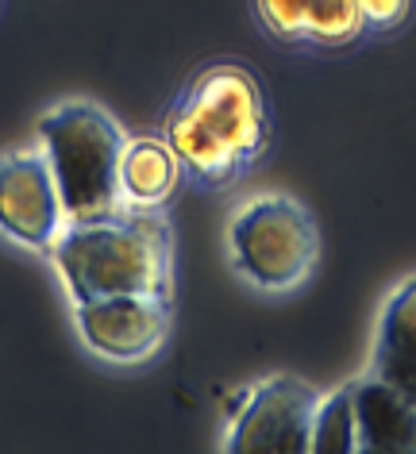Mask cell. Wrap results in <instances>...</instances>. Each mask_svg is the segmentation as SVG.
<instances>
[{
    "instance_id": "1",
    "label": "cell",
    "mask_w": 416,
    "mask_h": 454,
    "mask_svg": "<svg viewBox=\"0 0 416 454\" xmlns=\"http://www.w3.org/2000/svg\"><path fill=\"white\" fill-rule=\"evenodd\" d=\"M70 304L116 293L174 301V231L162 212L120 208L116 215L66 223L47 251Z\"/></svg>"
},
{
    "instance_id": "2",
    "label": "cell",
    "mask_w": 416,
    "mask_h": 454,
    "mask_svg": "<svg viewBox=\"0 0 416 454\" xmlns=\"http://www.w3.org/2000/svg\"><path fill=\"white\" fill-rule=\"evenodd\" d=\"M35 143L59 181L70 223L116 215L120 204V154L128 131L97 100H62L35 120Z\"/></svg>"
},
{
    "instance_id": "3",
    "label": "cell",
    "mask_w": 416,
    "mask_h": 454,
    "mask_svg": "<svg viewBox=\"0 0 416 454\" xmlns=\"http://www.w3.org/2000/svg\"><path fill=\"white\" fill-rule=\"evenodd\" d=\"M228 262L266 297L297 293L320 262V227L289 192L247 197L228 220Z\"/></svg>"
},
{
    "instance_id": "4",
    "label": "cell",
    "mask_w": 416,
    "mask_h": 454,
    "mask_svg": "<svg viewBox=\"0 0 416 454\" xmlns=\"http://www.w3.org/2000/svg\"><path fill=\"white\" fill-rule=\"evenodd\" d=\"M185 108L224 151L235 158L243 174H251L270 146V108L258 77L243 62H208L189 77L182 97Z\"/></svg>"
},
{
    "instance_id": "5",
    "label": "cell",
    "mask_w": 416,
    "mask_h": 454,
    "mask_svg": "<svg viewBox=\"0 0 416 454\" xmlns=\"http://www.w3.org/2000/svg\"><path fill=\"white\" fill-rule=\"evenodd\" d=\"M317 401L320 393L301 378H289V373L258 378L239 393V408H232L224 450L228 454H309Z\"/></svg>"
},
{
    "instance_id": "6",
    "label": "cell",
    "mask_w": 416,
    "mask_h": 454,
    "mask_svg": "<svg viewBox=\"0 0 416 454\" xmlns=\"http://www.w3.org/2000/svg\"><path fill=\"white\" fill-rule=\"evenodd\" d=\"M74 309V327L85 350L108 366H143L170 339L174 304L170 297L151 293H116V297H93Z\"/></svg>"
},
{
    "instance_id": "7",
    "label": "cell",
    "mask_w": 416,
    "mask_h": 454,
    "mask_svg": "<svg viewBox=\"0 0 416 454\" xmlns=\"http://www.w3.org/2000/svg\"><path fill=\"white\" fill-rule=\"evenodd\" d=\"M66 223L70 215L43 146L31 143L0 154V235L47 258Z\"/></svg>"
},
{
    "instance_id": "8",
    "label": "cell",
    "mask_w": 416,
    "mask_h": 454,
    "mask_svg": "<svg viewBox=\"0 0 416 454\" xmlns=\"http://www.w3.org/2000/svg\"><path fill=\"white\" fill-rule=\"evenodd\" d=\"M366 373L401 389L416 404V278H404L381 304Z\"/></svg>"
},
{
    "instance_id": "9",
    "label": "cell",
    "mask_w": 416,
    "mask_h": 454,
    "mask_svg": "<svg viewBox=\"0 0 416 454\" xmlns=\"http://www.w3.org/2000/svg\"><path fill=\"white\" fill-rule=\"evenodd\" d=\"M355 381L358 454H416V404L374 373Z\"/></svg>"
},
{
    "instance_id": "10",
    "label": "cell",
    "mask_w": 416,
    "mask_h": 454,
    "mask_svg": "<svg viewBox=\"0 0 416 454\" xmlns=\"http://www.w3.org/2000/svg\"><path fill=\"white\" fill-rule=\"evenodd\" d=\"M185 177L182 158L162 135H128L120 154V204L139 212H162Z\"/></svg>"
},
{
    "instance_id": "11",
    "label": "cell",
    "mask_w": 416,
    "mask_h": 454,
    "mask_svg": "<svg viewBox=\"0 0 416 454\" xmlns=\"http://www.w3.org/2000/svg\"><path fill=\"white\" fill-rule=\"evenodd\" d=\"M309 454H358V416H355V381L320 393L312 412Z\"/></svg>"
},
{
    "instance_id": "12",
    "label": "cell",
    "mask_w": 416,
    "mask_h": 454,
    "mask_svg": "<svg viewBox=\"0 0 416 454\" xmlns=\"http://www.w3.org/2000/svg\"><path fill=\"white\" fill-rule=\"evenodd\" d=\"M366 31L363 4L358 0H309L305 43L324 51H343Z\"/></svg>"
},
{
    "instance_id": "13",
    "label": "cell",
    "mask_w": 416,
    "mask_h": 454,
    "mask_svg": "<svg viewBox=\"0 0 416 454\" xmlns=\"http://www.w3.org/2000/svg\"><path fill=\"white\" fill-rule=\"evenodd\" d=\"M255 16L263 31L282 43H305L309 0H255Z\"/></svg>"
},
{
    "instance_id": "14",
    "label": "cell",
    "mask_w": 416,
    "mask_h": 454,
    "mask_svg": "<svg viewBox=\"0 0 416 454\" xmlns=\"http://www.w3.org/2000/svg\"><path fill=\"white\" fill-rule=\"evenodd\" d=\"M358 4H363L366 27H374V31H393V27H401L404 20H409L412 0H358Z\"/></svg>"
}]
</instances>
